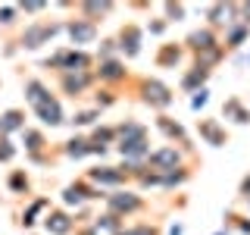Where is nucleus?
Returning <instances> with one entry per match:
<instances>
[{
  "label": "nucleus",
  "instance_id": "7ed1b4c3",
  "mask_svg": "<svg viewBox=\"0 0 250 235\" xmlns=\"http://www.w3.org/2000/svg\"><path fill=\"white\" fill-rule=\"evenodd\" d=\"M47 226H53V232H66V219L62 216H53V223H47Z\"/></svg>",
  "mask_w": 250,
  "mask_h": 235
},
{
  "label": "nucleus",
  "instance_id": "f03ea898",
  "mask_svg": "<svg viewBox=\"0 0 250 235\" xmlns=\"http://www.w3.org/2000/svg\"><path fill=\"white\" fill-rule=\"evenodd\" d=\"M91 35H94L91 25H78V28H72V38H75V41H88Z\"/></svg>",
  "mask_w": 250,
  "mask_h": 235
},
{
  "label": "nucleus",
  "instance_id": "f257e3e1",
  "mask_svg": "<svg viewBox=\"0 0 250 235\" xmlns=\"http://www.w3.org/2000/svg\"><path fill=\"white\" fill-rule=\"evenodd\" d=\"M38 110H41V116H44L47 122H60V107L57 104H44V100H41Z\"/></svg>",
  "mask_w": 250,
  "mask_h": 235
}]
</instances>
